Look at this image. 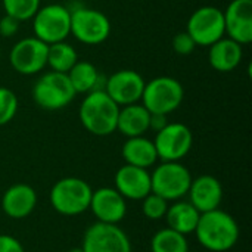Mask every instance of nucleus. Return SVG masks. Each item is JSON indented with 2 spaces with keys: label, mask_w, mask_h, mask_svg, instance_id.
Here are the masks:
<instances>
[{
  "label": "nucleus",
  "mask_w": 252,
  "mask_h": 252,
  "mask_svg": "<svg viewBox=\"0 0 252 252\" xmlns=\"http://www.w3.org/2000/svg\"><path fill=\"white\" fill-rule=\"evenodd\" d=\"M31 19L34 37L46 44L65 41L71 34V10L63 4H46Z\"/></svg>",
  "instance_id": "423d86ee"
},
{
  "label": "nucleus",
  "mask_w": 252,
  "mask_h": 252,
  "mask_svg": "<svg viewBox=\"0 0 252 252\" xmlns=\"http://www.w3.org/2000/svg\"><path fill=\"white\" fill-rule=\"evenodd\" d=\"M117 192L130 201H142L151 190V173L146 168L126 164L120 167L114 177Z\"/></svg>",
  "instance_id": "dca6fc26"
},
{
  "label": "nucleus",
  "mask_w": 252,
  "mask_h": 252,
  "mask_svg": "<svg viewBox=\"0 0 252 252\" xmlns=\"http://www.w3.org/2000/svg\"><path fill=\"white\" fill-rule=\"evenodd\" d=\"M173 49L179 55H190L196 49V44H195V41L192 40V37L186 31H182V32L174 35V38H173Z\"/></svg>",
  "instance_id": "c85d7f7f"
},
{
  "label": "nucleus",
  "mask_w": 252,
  "mask_h": 252,
  "mask_svg": "<svg viewBox=\"0 0 252 252\" xmlns=\"http://www.w3.org/2000/svg\"><path fill=\"white\" fill-rule=\"evenodd\" d=\"M89 210H92L97 221L118 224L127 214V204L115 188H100L92 192Z\"/></svg>",
  "instance_id": "2eb2a0df"
},
{
  "label": "nucleus",
  "mask_w": 252,
  "mask_h": 252,
  "mask_svg": "<svg viewBox=\"0 0 252 252\" xmlns=\"http://www.w3.org/2000/svg\"><path fill=\"white\" fill-rule=\"evenodd\" d=\"M224 15L226 35L247 46L252 41V0H232Z\"/></svg>",
  "instance_id": "4468645a"
},
{
  "label": "nucleus",
  "mask_w": 252,
  "mask_h": 252,
  "mask_svg": "<svg viewBox=\"0 0 252 252\" xmlns=\"http://www.w3.org/2000/svg\"><path fill=\"white\" fill-rule=\"evenodd\" d=\"M151 112L142 103H131L126 106H120L117 130L128 137L143 136L149 130Z\"/></svg>",
  "instance_id": "aec40b11"
},
{
  "label": "nucleus",
  "mask_w": 252,
  "mask_h": 252,
  "mask_svg": "<svg viewBox=\"0 0 252 252\" xmlns=\"http://www.w3.org/2000/svg\"><path fill=\"white\" fill-rule=\"evenodd\" d=\"M0 56H1V50H0Z\"/></svg>",
  "instance_id": "72a5a7b5"
},
{
  "label": "nucleus",
  "mask_w": 252,
  "mask_h": 252,
  "mask_svg": "<svg viewBox=\"0 0 252 252\" xmlns=\"http://www.w3.org/2000/svg\"><path fill=\"white\" fill-rule=\"evenodd\" d=\"M158 159L161 161H180L193 146L192 130L182 123H168L159 130L154 140Z\"/></svg>",
  "instance_id": "9b49d317"
},
{
  "label": "nucleus",
  "mask_w": 252,
  "mask_h": 252,
  "mask_svg": "<svg viewBox=\"0 0 252 252\" xmlns=\"http://www.w3.org/2000/svg\"><path fill=\"white\" fill-rule=\"evenodd\" d=\"M0 252H25V250L16 238L10 235H0Z\"/></svg>",
  "instance_id": "7c9ffc66"
},
{
  "label": "nucleus",
  "mask_w": 252,
  "mask_h": 252,
  "mask_svg": "<svg viewBox=\"0 0 252 252\" xmlns=\"http://www.w3.org/2000/svg\"><path fill=\"white\" fill-rule=\"evenodd\" d=\"M18 112V97L7 89L0 87V126L10 123Z\"/></svg>",
  "instance_id": "cd10ccee"
},
{
  "label": "nucleus",
  "mask_w": 252,
  "mask_h": 252,
  "mask_svg": "<svg viewBox=\"0 0 252 252\" xmlns=\"http://www.w3.org/2000/svg\"><path fill=\"white\" fill-rule=\"evenodd\" d=\"M193 177L180 161H161L151 173V190L161 198L179 201L188 195Z\"/></svg>",
  "instance_id": "20e7f679"
},
{
  "label": "nucleus",
  "mask_w": 252,
  "mask_h": 252,
  "mask_svg": "<svg viewBox=\"0 0 252 252\" xmlns=\"http://www.w3.org/2000/svg\"><path fill=\"white\" fill-rule=\"evenodd\" d=\"M68 252H83V250L81 248H72V250H69Z\"/></svg>",
  "instance_id": "473e14b6"
},
{
  "label": "nucleus",
  "mask_w": 252,
  "mask_h": 252,
  "mask_svg": "<svg viewBox=\"0 0 252 252\" xmlns=\"http://www.w3.org/2000/svg\"><path fill=\"white\" fill-rule=\"evenodd\" d=\"M121 154L126 164L146 168V170L155 165L158 161V154L154 140H149L145 136L128 137L123 145Z\"/></svg>",
  "instance_id": "412c9836"
},
{
  "label": "nucleus",
  "mask_w": 252,
  "mask_h": 252,
  "mask_svg": "<svg viewBox=\"0 0 252 252\" xmlns=\"http://www.w3.org/2000/svg\"><path fill=\"white\" fill-rule=\"evenodd\" d=\"M47 49L49 44L34 35L21 38L9 52V63L18 74H38L47 66Z\"/></svg>",
  "instance_id": "9d476101"
},
{
  "label": "nucleus",
  "mask_w": 252,
  "mask_h": 252,
  "mask_svg": "<svg viewBox=\"0 0 252 252\" xmlns=\"http://www.w3.org/2000/svg\"><path fill=\"white\" fill-rule=\"evenodd\" d=\"M195 236L199 245L211 252L230 251L239 241V224L226 211L217 208L199 216Z\"/></svg>",
  "instance_id": "f257e3e1"
},
{
  "label": "nucleus",
  "mask_w": 252,
  "mask_h": 252,
  "mask_svg": "<svg viewBox=\"0 0 252 252\" xmlns=\"http://www.w3.org/2000/svg\"><path fill=\"white\" fill-rule=\"evenodd\" d=\"M83 252H131V242L118 224L96 221L83 238Z\"/></svg>",
  "instance_id": "f8f14e48"
},
{
  "label": "nucleus",
  "mask_w": 252,
  "mask_h": 252,
  "mask_svg": "<svg viewBox=\"0 0 252 252\" xmlns=\"http://www.w3.org/2000/svg\"><path fill=\"white\" fill-rule=\"evenodd\" d=\"M201 213L189 201H174L173 205H168L165 221L170 229L188 236L195 232Z\"/></svg>",
  "instance_id": "4be33fe9"
},
{
  "label": "nucleus",
  "mask_w": 252,
  "mask_h": 252,
  "mask_svg": "<svg viewBox=\"0 0 252 252\" xmlns=\"http://www.w3.org/2000/svg\"><path fill=\"white\" fill-rule=\"evenodd\" d=\"M71 34L83 44L97 46L111 35V21L97 9L77 7L71 10Z\"/></svg>",
  "instance_id": "6e6552de"
},
{
  "label": "nucleus",
  "mask_w": 252,
  "mask_h": 252,
  "mask_svg": "<svg viewBox=\"0 0 252 252\" xmlns=\"http://www.w3.org/2000/svg\"><path fill=\"white\" fill-rule=\"evenodd\" d=\"M185 99L182 83L173 77H157L145 84L142 93V105L151 114L168 115L174 112Z\"/></svg>",
  "instance_id": "39448f33"
},
{
  "label": "nucleus",
  "mask_w": 252,
  "mask_h": 252,
  "mask_svg": "<svg viewBox=\"0 0 252 252\" xmlns=\"http://www.w3.org/2000/svg\"><path fill=\"white\" fill-rule=\"evenodd\" d=\"M242 47V44L224 35L208 47V61L211 68L219 72H230L236 69L244 58Z\"/></svg>",
  "instance_id": "6ab92c4d"
},
{
  "label": "nucleus",
  "mask_w": 252,
  "mask_h": 252,
  "mask_svg": "<svg viewBox=\"0 0 252 252\" xmlns=\"http://www.w3.org/2000/svg\"><path fill=\"white\" fill-rule=\"evenodd\" d=\"M37 205V193L35 190L25 185L16 183L6 189L1 196V210L3 213L15 220H21L28 217Z\"/></svg>",
  "instance_id": "a211bd4d"
},
{
  "label": "nucleus",
  "mask_w": 252,
  "mask_h": 252,
  "mask_svg": "<svg viewBox=\"0 0 252 252\" xmlns=\"http://www.w3.org/2000/svg\"><path fill=\"white\" fill-rule=\"evenodd\" d=\"M78 61V53L75 47L66 41H59L49 44L47 49V66L52 71L66 74Z\"/></svg>",
  "instance_id": "b1692460"
},
{
  "label": "nucleus",
  "mask_w": 252,
  "mask_h": 252,
  "mask_svg": "<svg viewBox=\"0 0 252 252\" xmlns=\"http://www.w3.org/2000/svg\"><path fill=\"white\" fill-rule=\"evenodd\" d=\"M188 195L189 202L202 214L220 207L223 201V186L214 176L204 174L192 180Z\"/></svg>",
  "instance_id": "f3484780"
},
{
  "label": "nucleus",
  "mask_w": 252,
  "mask_h": 252,
  "mask_svg": "<svg viewBox=\"0 0 252 252\" xmlns=\"http://www.w3.org/2000/svg\"><path fill=\"white\" fill-rule=\"evenodd\" d=\"M152 252H188L189 244L185 235L165 227L158 230L151 239Z\"/></svg>",
  "instance_id": "393cba45"
},
{
  "label": "nucleus",
  "mask_w": 252,
  "mask_h": 252,
  "mask_svg": "<svg viewBox=\"0 0 252 252\" xmlns=\"http://www.w3.org/2000/svg\"><path fill=\"white\" fill-rule=\"evenodd\" d=\"M145 84L146 81L137 71L120 69L111 74L102 89L118 106H126L137 103L142 99Z\"/></svg>",
  "instance_id": "ddd939ff"
},
{
  "label": "nucleus",
  "mask_w": 252,
  "mask_h": 252,
  "mask_svg": "<svg viewBox=\"0 0 252 252\" xmlns=\"http://www.w3.org/2000/svg\"><path fill=\"white\" fill-rule=\"evenodd\" d=\"M41 0H3L6 15L18 19L19 22L31 19L40 9Z\"/></svg>",
  "instance_id": "a878e982"
},
{
  "label": "nucleus",
  "mask_w": 252,
  "mask_h": 252,
  "mask_svg": "<svg viewBox=\"0 0 252 252\" xmlns=\"http://www.w3.org/2000/svg\"><path fill=\"white\" fill-rule=\"evenodd\" d=\"M120 106L108 96L103 89L87 93L80 105L78 117L81 126L94 136H109L117 131Z\"/></svg>",
  "instance_id": "f03ea898"
},
{
  "label": "nucleus",
  "mask_w": 252,
  "mask_h": 252,
  "mask_svg": "<svg viewBox=\"0 0 252 252\" xmlns=\"http://www.w3.org/2000/svg\"><path fill=\"white\" fill-rule=\"evenodd\" d=\"M168 124V120H167V115H162V114H151V120H149V130H154V131H159L162 130L165 126Z\"/></svg>",
  "instance_id": "2f4dec72"
},
{
  "label": "nucleus",
  "mask_w": 252,
  "mask_h": 252,
  "mask_svg": "<svg viewBox=\"0 0 252 252\" xmlns=\"http://www.w3.org/2000/svg\"><path fill=\"white\" fill-rule=\"evenodd\" d=\"M93 189L87 182L78 177H65L58 180L50 190V204L62 216H80L90 207Z\"/></svg>",
  "instance_id": "7ed1b4c3"
},
{
  "label": "nucleus",
  "mask_w": 252,
  "mask_h": 252,
  "mask_svg": "<svg viewBox=\"0 0 252 252\" xmlns=\"http://www.w3.org/2000/svg\"><path fill=\"white\" fill-rule=\"evenodd\" d=\"M188 252H190V251H188Z\"/></svg>",
  "instance_id": "f704fd0d"
},
{
  "label": "nucleus",
  "mask_w": 252,
  "mask_h": 252,
  "mask_svg": "<svg viewBox=\"0 0 252 252\" xmlns=\"http://www.w3.org/2000/svg\"><path fill=\"white\" fill-rule=\"evenodd\" d=\"M75 90L66 74L49 71L43 74L32 87V99L37 106L46 111H58L68 106L74 97Z\"/></svg>",
  "instance_id": "0eeeda50"
},
{
  "label": "nucleus",
  "mask_w": 252,
  "mask_h": 252,
  "mask_svg": "<svg viewBox=\"0 0 252 252\" xmlns=\"http://www.w3.org/2000/svg\"><path fill=\"white\" fill-rule=\"evenodd\" d=\"M186 32L196 46L210 47L226 35L223 10L216 6H202L196 9L188 21Z\"/></svg>",
  "instance_id": "1a4fd4ad"
},
{
  "label": "nucleus",
  "mask_w": 252,
  "mask_h": 252,
  "mask_svg": "<svg viewBox=\"0 0 252 252\" xmlns=\"http://www.w3.org/2000/svg\"><path fill=\"white\" fill-rule=\"evenodd\" d=\"M19 30V21L9 16V15H4L1 19H0V35L1 37H13Z\"/></svg>",
  "instance_id": "c756f323"
},
{
  "label": "nucleus",
  "mask_w": 252,
  "mask_h": 252,
  "mask_svg": "<svg viewBox=\"0 0 252 252\" xmlns=\"http://www.w3.org/2000/svg\"><path fill=\"white\" fill-rule=\"evenodd\" d=\"M167 210H168V201L157 193L151 192L146 198L142 199V213L148 220L157 221L164 219Z\"/></svg>",
  "instance_id": "bb28decb"
},
{
  "label": "nucleus",
  "mask_w": 252,
  "mask_h": 252,
  "mask_svg": "<svg viewBox=\"0 0 252 252\" xmlns=\"http://www.w3.org/2000/svg\"><path fill=\"white\" fill-rule=\"evenodd\" d=\"M71 86L74 87L75 93H83L87 94L99 87L100 83V75L97 68L87 62V61H77V63L66 72Z\"/></svg>",
  "instance_id": "5701e85b"
}]
</instances>
